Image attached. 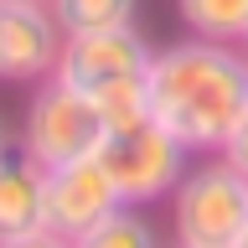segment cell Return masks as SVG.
Returning a JSON list of instances; mask_svg holds the SVG:
<instances>
[{
  "label": "cell",
  "instance_id": "30bf717a",
  "mask_svg": "<svg viewBox=\"0 0 248 248\" xmlns=\"http://www.w3.org/2000/svg\"><path fill=\"white\" fill-rule=\"evenodd\" d=\"M140 0H46L52 21L62 26V36L78 31H104V26H129Z\"/></svg>",
  "mask_w": 248,
  "mask_h": 248
},
{
  "label": "cell",
  "instance_id": "5bb4252c",
  "mask_svg": "<svg viewBox=\"0 0 248 248\" xmlns=\"http://www.w3.org/2000/svg\"><path fill=\"white\" fill-rule=\"evenodd\" d=\"M238 248H248V232H243V238H238Z\"/></svg>",
  "mask_w": 248,
  "mask_h": 248
},
{
  "label": "cell",
  "instance_id": "8fae6325",
  "mask_svg": "<svg viewBox=\"0 0 248 248\" xmlns=\"http://www.w3.org/2000/svg\"><path fill=\"white\" fill-rule=\"evenodd\" d=\"M73 248H160V238H155V228L135 207H119V212H108L98 228H88Z\"/></svg>",
  "mask_w": 248,
  "mask_h": 248
},
{
  "label": "cell",
  "instance_id": "9c48e42d",
  "mask_svg": "<svg viewBox=\"0 0 248 248\" xmlns=\"http://www.w3.org/2000/svg\"><path fill=\"white\" fill-rule=\"evenodd\" d=\"M181 26L207 42H243L248 36V0H176Z\"/></svg>",
  "mask_w": 248,
  "mask_h": 248
},
{
  "label": "cell",
  "instance_id": "4fadbf2b",
  "mask_svg": "<svg viewBox=\"0 0 248 248\" xmlns=\"http://www.w3.org/2000/svg\"><path fill=\"white\" fill-rule=\"evenodd\" d=\"M0 248H73L62 232H52V228H42V232H26V238H11V243H0Z\"/></svg>",
  "mask_w": 248,
  "mask_h": 248
},
{
  "label": "cell",
  "instance_id": "9a60e30c",
  "mask_svg": "<svg viewBox=\"0 0 248 248\" xmlns=\"http://www.w3.org/2000/svg\"><path fill=\"white\" fill-rule=\"evenodd\" d=\"M0 150H5V129H0Z\"/></svg>",
  "mask_w": 248,
  "mask_h": 248
},
{
  "label": "cell",
  "instance_id": "5b68a950",
  "mask_svg": "<svg viewBox=\"0 0 248 248\" xmlns=\"http://www.w3.org/2000/svg\"><path fill=\"white\" fill-rule=\"evenodd\" d=\"M155 62V46L145 42L129 26H104V31H78V36H62V57L52 67V78H62L67 88L88 93L93 104L108 98L114 88H129V83H145Z\"/></svg>",
  "mask_w": 248,
  "mask_h": 248
},
{
  "label": "cell",
  "instance_id": "7a4b0ae2",
  "mask_svg": "<svg viewBox=\"0 0 248 248\" xmlns=\"http://www.w3.org/2000/svg\"><path fill=\"white\" fill-rule=\"evenodd\" d=\"M170 232L181 248H238L248 232V176L222 155L191 166L170 191Z\"/></svg>",
  "mask_w": 248,
  "mask_h": 248
},
{
  "label": "cell",
  "instance_id": "7c38bea8",
  "mask_svg": "<svg viewBox=\"0 0 248 248\" xmlns=\"http://www.w3.org/2000/svg\"><path fill=\"white\" fill-rule=\"evenodd\" d=\"M217 155H222V160H228V166L238 170V176H248V114L238 119V129L228 135V145H222Z\"/></svg>",
  "mask_w": 248,
  "mask_h": 248
},
{
  "label": "cell",
  "instance_id": "e0dca14e",
  "mask_svg": "<svg viewBox=\"0 0 248 248\" xmlns=\"http://www.w3.org/2000/svg\"><path fill=\"white\" fill-rule=\"evenodd\" d=\"M243 42H248V36H243Z\"/></svg>",
  "mask_w": 248,
  "mask_h": 248
},
{
  "label": "cell",
  "instance_id": "ba28073f",
  "mask_svg": "<svg viewBox=\"0 0 248 248\" xmlns=\"http://www.w3.org/2000/svg\"><path fill=\"white\" fill-rule=\"evenodd\" d=\"M46 228V170L26 150H0V243Z\"/></svg>",
  "mask_w": 248,
  "mask_h": 248
},
{
  "label": "cell",
  "instance_id": "2e32d148",
  "mask_svg": "<svg viewBox=\"0 0 248 248\" xmlns=\"http://www.w3.org/2000/svg\"><path fill=\"white\" fill-rule=\"evenodd\" d=\"M176 248H181V243H176Z\"/></svg>",
  "mask_w": 248,
  "mask_h": 248
},
{
  "label": "cell",
  "instance_id": "6da1fadb",
  "mask_svg": "<svg viewBox=\"0 0 248 248\" xmlns=\"http://www.w3.org/2000/svg\"><path fill=\"white\" fill-rule=\"evenodd\" d=\"M150 119H160L191 155H217L248 114V57L228 42H176L150 62Z\"/></svg>",
  "mask_w": 248,
  "mask_h": 248
},
{
  "label": "cell",
  "instance_id": "277c9868",
  "mask_svg": "<svg viewBox=\"0 0 248 248\" xmlns=\"http://www.w3.org/2000/svg\"><path fill=\"white\" fill-rule=\"evenodd\" d=\"M104 135L108 124L88 93L67 88L62 78H42V88L26 108V124H21V150L36 166L52 170V166H67V160H83V155H98Z\"/></svg>",
  "mask_w": 248,
  "mask_h": 248
},
{
  "label": "cell",
  "instance_id": "52a82bcc",
  "mask_svg": "<svg viewBox=\"0 0 248 248\" xmlns=\"http://www.w3.org/2000/svg\"><path fill=\"white\" fill-rule=\"evenodd\" d=\"M62 57V26L46 0H0V83H42Z\"/></svg>",
  "mask_w": 248,
  "mask_h": 248
},
{
  "label": "cell",
  "instance_id": "8992f818",
  "mask_svg": "<svg viewBox=\"0 0 248 248\" xmlns=\"http://www.w3.org/2000/svg\"><path fill=\"white\" fill-rule=\"evenodd\" d=\"M124 202H119L98 155H83V160H67V166L46 170V228L62 232L67 243H78L88 228H98Z\"/></svg>",
  "mask_w": 248,
  "mask_h": 248
},
{
  "label": "cell",
  "instance_id": "3957f363",
  "mask_svg": "<svg viewBox=\"0 0 248 248\" xmlns=\"http://www.w3.org/2000/svg\"><path fill=\"white\" fill-rule=\"evenodd\" d=\"M98 160H104V170H108V181H114L124 207H145V202L170 197L176 181L191 170L186 166L191 150L160 119H135L124 129H108L104 145H98Z\"/></svg>",
  "mask_w": 248,
  "mask_h": 248
}]
</instances>
